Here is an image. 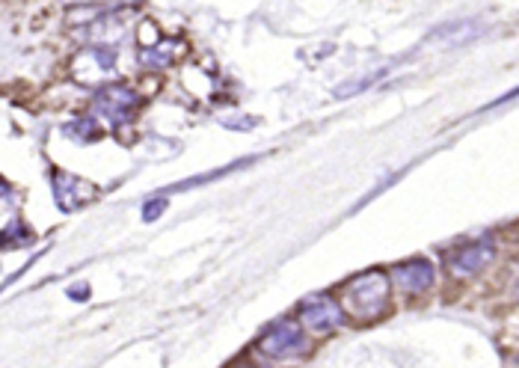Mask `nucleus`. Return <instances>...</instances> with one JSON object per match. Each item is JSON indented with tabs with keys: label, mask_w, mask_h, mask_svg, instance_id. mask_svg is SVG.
I'll return each instance as SVG.
<instances>
[{
	"label": "nucleus",
	"mask_w": 519,
	"mask_h": 368,
	"mask_svg": "<svg viewBox=\"0 0 519 368\" xmlns=\"http://www.w3.org/2000/svg\"><path fill=\"white\" fill-rule=\"evenodd\" d=\"M238 368H253V366H238Z\"/></svg>",
	"instance_id": "9b49d317"
},
{
	"label": "nucleus",
	"mask_w": 519,
	"mask_h": 368,
	"mask_svg": "<svg viewBox=\"0 0 519 368\" xmlns=\"http://www.w3.org/2000/svg\"><path fill=\"white\" fill-rule=\"evenodd\" d=\"M66 131H72V134H81V128H75V125H72V128H66ZM89 137H98V131H95V122H84V137H81V140H89Z\"/></svg>",
	"instance_id": "9d476101"
},
{
	"label": "nucleus",
	"mask_w": 519,
	"mask_h": 368,
	"mask_svg": "<svg viewBox=\"0 0 519 368\" xmlns=\"http://www.w3.org/2000/svg\"><path fill=\"white\" fill-rule=\"evenodd\" d=\"M478 33H481V27H475V21H454V24L436 27L431 36H428V42H433V39H445L448 45H460V42H466V39H472V36H478Z\"/></svg>",
	"instance_id": "6e6552de"
},
{
	"label": "nucleus",
	"mask_w": 519,
	"mask_h": 368,
	"mask_svg": "<svg viewBox=\"0 0 519 368\" xmlns=\"http://www.w3.org/2000/svg\"><path fill=\"white\" fill-rule=\"evenodd\" d=\"M493 259H496V241L493 238H475L469 244H460L448 256V271L454 279H469V276L481 274Z\"/></svg>",
	"instance_id": "7ed1b4c3"
},
{
	"label": "nucleus",
	"mask_w": 519,
	"mask_h": 368,
	"mask_svg": "<svg viewBox=\"0 0 519 368\" xmlns=\"http://www.w3.org/2000/svg\"><path fill=\"white\" fill-rule=\"evenodd\" d=\"M54 196H57V205L63 211H78L84 208L89 199L95 196V187L75 176H66V173H54Z\"/></svg>",
	"instance_id": "0eeeda50"
},
{
	"label": "nucleus",
	"mask_w": 519,
	"mask_h": 368,
	"mask_svg": "<svg viewBox=\"0 0 519 368\" xmlns=\"http://www.w3.org/2000/svg\"><path fill=\"white\" fill-rule=\"evenodd\" d=\"M164 208H167V199L161 196V199H152V202H146V208H143V217L152 223V220H158L161 214H164Z\"/></svg>",
	"instance_id": "1a4fd4ad"
},
{
	"label": "nucleus",
	"mask_w": 519,
	"mask_h": 368,
	"mask_svg": "<svg viewBox=\"0 0 519 368\" xmlns=\"http://www.w3.org/2000/svg\"><path fill=\"white\" fill-rule=\"evenodd\" d=\"M300 321H303V327L312 330V333H336V330L345 324V309H342L333 297L315 294V297L303 300V306H300Z\"/></svg>",
	"instance_id": "20e7f679"
},
{
	"label": "nucleus",
	"mask_w": 519,
	"mask_h": 368,
	"mask_svg": "<svg viewBox=\"0 0 519 368\" xmlns=\"http://www.w3.org/2000/svg\"><path fill=\"white\" fill-rule=\"evenodd\" d=\"M392 306V282L383 271H365L345 285L347 315L359 324L383 318Z\"/></svg>",
	"instance_id": "f257e3e1"
},
{
	"label": "nucleus",
	"mask_w": 519,
	"mask_h": 368,
	"mask_svg": "<svg viewBox=\"0 0 519 368\" xmlns=\"http://www.w3.org/2000/svg\"><path fill=\"white\" fill-rule=\"evenodd\" d=\"M256 348L270 360H291L306 351V333L294 321H279L264 330Z\"/></svg>",
	"instance_id": "f03ea898"
},
{
	"label": "nucleus",
	"mask_w": 519,
	"mask_h": 368,
	"mask_svg": "<svg viewBox=\"0 0 519 368\" xmlns=\"http://www.w3.org/2000/svg\"><path fill=\"white\" fill-rule=\"evenodd\" d=\"M517 294H519V282H517Z\"/></svg>",
	"instance_id": "ddd939ff"
},
{
	"label": "nucleus",
	"mask_w": 519,
	"mask_h": 368,
	"mask_svg": "<svg viewBox=\"0 0 519 368\" xmlns=\"http://www.w3.org/2000/svg\"><path fill=\"white\" fill-rule=\"evenodd\" d=\"M517 366H519V354H517Z\"/></svg>",
	"instance_id": "f8f14e48"
},
{
	"label": "nucleus",
	"mask_w": 519,
	"mask_h": 368,
	"mask_svg": "<svg viewBox=\"0 0 519 368\" xmlns=\"http://www.w3.org/2000/svg\"><path fill=\"white\" fill-rule=\"evenodd\" d=\"M392 276H395V282H398L401 291H407V294H425L433 282H436V268H433L431 259H410L404 265H395Z\"/></svg>",
	"instance_id": "423d86ee"
},
{
	"label": "nucleus",
	"mask_w": 519,
	"mask_h": 368,
	"mask_svg": "<svg viewBox=\"0 0 519 368\" xmlns=\"http://www.w3.org/2000/svg\"><path fill=\"white\" fill-rule=\"evenodd\" d=\"M140 107V95L128 87H107L95 95V110L101 119H107L110 125H125L134 119Z\"/></svg>",
	"instance_id": "39448f33"
}]
</instances>
